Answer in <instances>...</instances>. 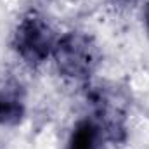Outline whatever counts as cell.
Segmentation results:
<instances>
[{
  "label": "cell",
  "mask_w": 149,
  "mask_h": 149,
  "mask_svg": "<svg viewBox=\"0 0 149 149\" xmlns=\"http://www.w3.org/2000/svg\"><path fill=\"white\" fill-rule=\"evenodd\" d=\"M52 56L59 73L74 80H85L99 66V49L88 35L70 31L54 43Z\"/></svg>",
  "instance_id": "cell-1"
},
{
  "label": "cell",
  "mask_w": 149,
  "mask_h": 149,
  "mask_svg": "<svg viewBox=\"0 0 149 149\" xmlns=\"http://www.w3.org/2000/svg\"><path fill=\"white\" fill-rule=\"evenodd\" d=\"M54 43L52 30L43 16L35 10L23 16L14 33V49L26 64L38 66L47 61L54 50Z\"/></svg>",
  "instance_id": "cell-2"
},
{
  "label": "cell",
  "mask_w": 149,
  "mask_h": 149,
  "mask_svg": "<svg viewBox=\"0 0 149 149\" xmlns=\"http://www.w3.org/2000/svg\"><path fill=\"white\" fill-rule=\"evenodd\" d=\"M24 118V102L17 88L0 90V125L14 127Z\"/></svg>",
  "instance_id": "cell-3"
},
{
  "label": "cell",
  "mask_w": 149,
  "mask_h": 149,
  "mask_svg": "<svg viewBox=\"0 0 149 149\" xmlns=\"http://www.w3.org/2000/svg\"><path fill=\"white\" fill-rule=\"evenodd\" d=\"M102 130L94 120H81L73 128L68 149H99Z\"/></svg>",
  "instance_id": "cell-4"
},
{
  "label": "cell",
  "mask_w": 149,
  "mask_h": 149,
  "mask_svg": "<svg viewBox=\"0 0 149 149\" xmlns=\"http://www.w3.org/2000/svg\"><path fill=\"white\" fill-rule=\"evenodd\" d=\"M144 19H146V30L149 33V2H148V7H146V14H144Z\"/></svg>",
  "instance_id": "cell-5"
},
{
  "label": "cell",
  "mask_w": 149,
  "mask_h": 149,
  "mask_svg": "<svg viewBox=\"0 0 149 149\" xmlns=\"http://www.w3.org/2000/svg\"><path fill=\"white\" fill-rule=\"evenodd\" d=\"M123 2H128V0H123Z\"/></svg>",
  "instance_id": "cell-6"
}]
</instances>
